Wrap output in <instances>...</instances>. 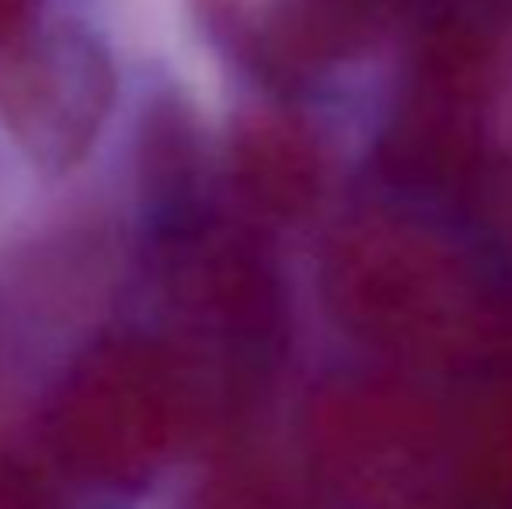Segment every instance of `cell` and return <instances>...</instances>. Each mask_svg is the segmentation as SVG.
<instances>
[{"mask_svg":"<svg viewBox=\"0 0 512 509\" xmlns=\"http://www.w3.org/2000/svg\"><path fill=\"white\" fill-rule=\"evenodd\" d=\"M0 509H53L46 482L11 454H0Z\"/></svg>","mask_w":512,"mask_h":509,"instance_id":"6","label":"cell"},{"mask_svg":"<svg viewBox=\"0 0 512 509\" xmlns=\"http://www.w3.org/2000/svg\"><path fill=\"white\" fill-rule=\"evenodd\" d=\"M35 7H39V0H0V49L32 32L28 21H32Z\"/></svg>","mask_w":512,"mask_h":509,"instance_id":"7","label":"cell"},{"mask_svg":"<svg viewBox=\"0 0 512 509\" xmlns=\"http://www.w3.org/2000/svg\"><path fill=\"white\" fill-rule=\"evenodd\" d=\"M310 447L331 489L352 499H387L422 468L429 426L405 398L345 391L317 408Z\"/></svg>","mask_w":512,"mask_h":509,"instance_id":"3","label":"cell"},{"mask_svg":"<svg viewBox=\"0 0 512 509\" xmlns=\"http://www.w3.org/2000/svg\"><path fill=\"white\" fill-rule=\"evenodd\" d=\"M112 95V63L81 28H32L0 49V116L39 168L63 171L81 161Z\"/></svg>","mask_w":512,"mask_h":509,"instance_id":"2","label":"cell"},{"mask_svg":"<svg viewBox=\"0 0 512 509\" xmlns=\"http://www.w3.org/2000/svg\"><path fill=\"white\" fill-rule=\"evenodd\" d=\"M185 367L143 339H112L84 356L56 405V443L81 475L129 485L164 461L192 415Z\"/></svg>","mask_w":512,"mask_h":509,"instance_id":"1","label":"cell"},{"mask_svg":"<svg viewBox=\"0 0 512 509\" xmlns=\"http://www.w3.org/2000/svg\"><path fill=\"white\" fill-rule=\"evenodd\" d=\"M460 509H512V387L478 408L460 461Z\"/></svg>","mask_w":512,"mask_h":509,"instance_id":"4","label":"cell"},{"mask_svg":"<svg viewBox=\"0 0 512 509\" xmlns=\"http://www.w3.org/2000/svg\"><path fill=\"white\" fill-rule=\"evenodd\" d=\"M196 509H317L307 492L269 468L241 464L206 482Z\"/></svg>","mask_w":512,"mask_h":509,"instance_id":"5","label":"cell"}]
</instances>
